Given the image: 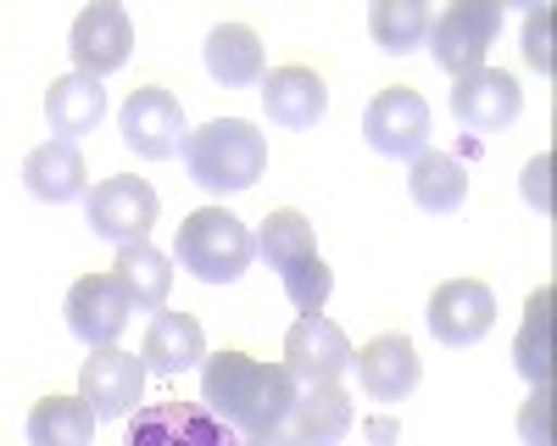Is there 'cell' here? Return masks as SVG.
I'll use <instances>...</instances> for the list:
<instances>
[{
    "instance_id": "obj_1",
    "label": "cell",
    "mask_w": 557,
    "mask_h": 446,
    "mask_svg": "<svg viewBox=\"0 0 557 446\" xmlns=\"http://www.w3.org/2000/svg\"><path fill=\"white\" fill-rule=\"evenodd\" d=\"M290 401H296V380L285 374V363H257L246 351L201 357V408L218 413L235 435L278 430Z\"/></svg>"
},
{
    "instance_id": "obj_2",
    "label": "cell",
    "mask_w": 557,
    "mask_h": 446,
    "mask_svg": "<svg viewBox=\"0 0 557 446\" xmlns=\"http://www.w3.org/2000/svg\"><path fill=\"white\" fill-rule=\"evenodd\" d=\"M184 168H190V178L207 196H240L268 173V134L246 117H212L190 128Z\"/></svg>"
},
{
    "instance_id": "obj_3",
    "label": "cell",
    "mask_w": 557,
    "mask_h": 446,
    "mask_svg": "<svg viewBox=\"0 0 557 446\" xmlns=\"http://www.w3.org/2000/svg\"><path fill=\"white\" fill-rule=\"evenodd\" d=\"M173 257H178V268H190L201 285H235L257 257V240L228 207H201L178 223Z\"/></svg>"
},
{
    "instance_id": "obj_4",
    "label": "cell",
    "mask_w": 557,
    "mask_h": 446,
    "mask_svg": "<svg viewBox=\"0 0 557 446\" xmlns=\"http://www.w3.org/2000/svg\"><path fill=\"white\" fill-rule=\"evenodd\" d=\"M502 34V7L496 0H457V7H446L441 17H430V57L441 73L462 78V73H480L485 57H491V45Z\"/></svg>"
},
{
    "instance_id": "obj_5",
    "label": "cell",
    "mask_w": 557,
    "mask_h": 446,
    "mask_svg": "<svg viewBox=\"0 0 557 446\" xmlns=\"http://www.w3.org/2000/svg\"><path fill=\"white\" fill-rule=\"evenodd\" d=\"M157 212H162V201H157V190L146 185V178L117 173V178H101V185L89 190L84 223H89V235H101L112 246H139L151 235Z\"/></svg>"
},
{
    "instance_id": "obj_6",
    "label": "cell",
    "mask_w": 557,
    "mask_h": 446,
    "mask_svg": "<svg viewBox=\"0 0 557 446\" xmlns=\"http://www.w3.org/2000/svg\"><path fill=\"white\" fill-rule=\"evenodd\" d=\"M430 101L407 84H391L380 89L362 112V140L374 146L380 157H396V162H412L418 151H430Z\"/></svg>"
},
{
    "instance_id": "obj_7",
    "label": "cell",
    "mask_w": 557,
    "mask_h": 446,
    "mask_svg": "<svg viewBox=\"0 0 557 446\" xmlns=\"http://www.w3.org/2000/svg\"><path fill=\"white\" fill-rule=\"evenodd\" d=\"M117 128H123V146L146 162H162V157H178L184 140H190V123H184V107L173 89L162 84H146L134 89L117 112Z\"/></svg>"
},
{
    "instance_id": "obj_8",
    "label": "cell",
    "mask_w": 557,
    "mask_h": 446,
    "mask_svg": "<svg viewBox=\"0 0 557 446\" xmlns=\"http://www.w3.org/2000/svg\"><path fill=\"white\" fill-rule=\"evenodd\" d=\"M123 446H240V441L201 401H151V408H134Z\"/></svg>"
},
{
    "instance_id": "obj_9",
    "label": "cell",
    "mask_w": 557,
    "mask_h": 446,
    "mask_svg": "<svg viewBox=\"0 0 557 446\" xmlns=\"http://www.w3.org/2000/svg\"><path fill=\"white\" fill-rule=\"evenodd\" d=\"M351 369V340L335 319L323 312H301L285 335V374L301 385H341V374Z\"/></svg>"
},
{
    "instance_id": "obj_10",
    "label": "cell",
    "mask_w": 557,
    "mask_h": 446,
    "mask_svg": "<svg viewBox=\"0 0 557 446\" xmlns=\"http://www.w3.org/2000/svg\"><path fill=\"white\" fill-rule=\"evenodd\" d=\"M146 396V363L134 351H117V346H96L78 369V401L96 419H128Z\"/></svg>"
},
{
    "instance_id": "obj_11",
    "label": "cell",
    "mask_w": 557,
    "mask_h": 446,
    "mask_svg": "<svg viewBox=\"0 0 557 446\" xmlns=\"http://www.w3.org/2000/svg\"><path fill=\"white\" fill-rule=\"evenodd\" d=\"M67 51H73V73L84 78H107L128 62L134 51V23L123 7H112V0H101V7H84L73 17V34H67Z\"/></svg>"
},
{
    "instance_id": "obj_12",
    "label": "cell",
    "mask_w": 557,
    "mask_h": 446,
    "mask_svg": "<svg viewBox=\"0 0 557 446\" xmlns=\"http://www.w3.org/2000/svg\"><path fill=\"white\" fill-rule=\"evenodd\" d=\"M524 112V89L513 73L502 67H480V73H462L451 89V117L469 128V134H502L513 128Z\"/></svg>"
},
{
    "instance_id": "obj_13",
    "label": "cell",
    "mask_w": 557,
    "mask_h": 446,
    "mask_svg": "<svg viewBox=\"0 0 557 446\" xmlns=\"http://www.w3.org/2000/svg\"><path fill=\"white\" fill-rule=\"evenodd\" d=\"M430 335L441 346H474L491 335L496 324V296L485 280H446L435 296H430Z\"/></svg>"
},
{
    "instance_id": "obj_14",
    "label": "cell",
    "mask_w": 557,
    "mask_h": 446,
    "mask_svg": "<svg viewBox=\"0 0 557 446\" xmlns=\"http://www.w3.org/2000/svg\"><path fill=\"white\" fill-rule=\"evenodd\" d=\"M62 312H67V330L96 351V346H112L117 335H123V324H128V296H123V285L112 280V274H84L73 290H67V301H62Z\"/></svg>"
},
{
    "instance_id": "obj_15",
    "label": "cell",
    "mask_w": 557,
    "mask_h": 446,
    "mask_svg": "<svg viewBox=\"0 0 557 446\" xmlns=\"http://www.w3.org/2000/svg\"><path fill=\"white\" fill-rule=\"evenodd\" d=\"M351 363H357V380L374 401H407L418 391V380H424V363H418L407 335H374L362 351H351Z\"/></svg>"
},
{
    "instance_id": "obj_16",
    "label": "cell",
    "mask_w": 557,
    "mask_h": 446,
    "mask_svg": "<svg viewBox=\"0 0 557 446\" xmlns=\"http://www.w3.org/2000/svg\"><path fill=\"white\" fill-rule=\"evenodd\" d=\"M262 107H268V123H278V128H312L330 112V84L301 62L268 67L262 73Z\"/></svg>"
},
{
    "instance_id": "obj_17",
    "label": "cell",
    "mask_w": 557,
    "mask_h": 446,
    "mask_svg": "<svg viewBox=\"0 0 557 446\" xmlns=\"http://www.w3.org/2000/svg\"><path fill=\"white\" fill-rule=\"evenodd\" d=\"M351 396L341 385H301L296 401H290V413H285V430L296 446H341L346 430H351Z\"/></svg>"
},
{
    "instance_id": "obj_18",
    "label": "cell",
    "mask_w": 557,
    "mask_h": 446,
    "mask_svg": "<svg viewBox=\"0 0 557 446\" xmlns=\"http://www.w3.org/2000/svg\"><path fill=\"white\" fill-rule=\"evenodd\" d=\"M207 357V335L201 324L190 319V312H157L146 340H139V363H146V374H184V369H196Z\"/></svg>"
},
{
    "instance_id": "obj_19",
    "label": "cell",
    "mask_w": 557,
    "mask_h": 446,
    "mask_svg": "<svg viewBox=\"0 0 557 446\" xmlns=\"http://www.w3.org/2000/svg\"><path fill=\"white\" fill-rule=\"evenodd\" d=\"M107 117V89L101 78H84V73H67L51 84V96H45V123H51L57 140L78 146L84 134H96Z\"/></svg>"
},
{
    "instance_id": "obj_20",
    "label": "cell",
    "mask_w": 557,
    "mask_h": 446,
    "mask_svg": "<svg viewBox=\"0 0 557 446\" xmlns=\"http://www.w3.org/2000/svg\"><path fill=\"white\" fill-rule=\"evenodd\" d=\"M23 185H28L34 201L62 207V201H78V196L89 190V168H84L78 146H67V140H45V146H34L28 162H23Z\"/></svg>"
},
{
    "instance_id": "obj_21",
    "label": "cell",
    "mask_w": 557,
    "mask_h": 446,
    "mask_svg": "<svg viewBox=\"0 0 557 446\" xmlns=\"http://www.w3.org/2000/svg\"><path fill=\"white\" fill-rule=\"evenodd\" d=\"M407 196L424 212L446 218V212H457L462 201H469V168H462L451 151H418L412 173H407Z\"/></svg>"
},
{
    "instance_id": "obj_22",
    "label": "cell",
    "mask_w": 557,
    "mask_h": 446,
    "mask_svg": "<svg viewBox=\"0 0 557 446\" xmlns=\"http://www.w3.org/2000/svg\"><path fill=\"white\" fill-rule=\"evenodd\" d=\"M117 285H123V296H128V307L134 312H162L168 307V290H173V268H168V257L151 246V240H139V246H117Z\"/></svg>"
},
{
    "instance_id": "obj_23",
    "label": "cell",
    "mask_w": 557,
    "mask_h": 446,
    "mask_svg": "<svg viewBox=\"0 0 557 446\" xmlns=\"http://www.w3.org/2000/svg\"><path fill=\"white\" fill-rule=\"evenodd\" d=\"M207 73H212L223 89L262 84V39H257L246 23L212 28V34H207Z\"/></svg>"
},
{
    "instance_id": "obj_24",
    "label": "cell",
    "mask_w": 557,
    "mask_h": 446,
    "mask_svg": "<svg viewBox=\"0 0 557 446\" xmlns=\"http://www.w3.org/2000/svg\"><path fill=\"white\" fill-rule=\"evenodd\" d=\"M96 441V413L78 396H45L28 408V446H89Z\"/></svg>"
},
{
    "instance_id": "obj_25",
    "label": "cell",
    "mask_w": 557,
    "mask_h": 446,
    "mask_svg": "<svg viewBox=\"0 0 557 446\" xmlns=\"http://www.w3.org/2000/svg\"><path fill=\"white\" fill-rule=\"evenodd\" d=\"M368 34H374L385 57H407L430 34V7L424 0H374L368 7Z\"/></svg>"
},
{
    "instance_id": "obj_26",
    "label": "cell",
    "mask_w": 557,
    "mask_h": 446,
    "mask_svg": "<svg viewBox=\"0 0 557 446\" xmlns=\"http://www.w3.org/2000/svg\"><path fill=\"white\" fill-rule=\"evenodd\" d=\"M513 363L530 385H552V285L524 301V330L513 340Z\"/></svg>"
},
{
    "instance_id": "obj_27",
    "label": "cell",
    "mask_w": 557,
    "mask_h": 446,
    "mask_svg": "<svg viewBox=\"0 0 557 446\" xmlns=\"http://www.w3.org/2000/svg\"><path fill=\"white\" fill-rule=\"evenodd\" d=\"M251 240H257V257L273 268V274H285L290 262H301V257L318 251V246H312V223H307L296 207L268 212V218H262V230H257Z\"/></svg>"
},
{
    "instance_id": "obj_28",
    "label": "cell",
    "mask_w": 557,
    "mask_h": 446,
    "mask_svg": "<svg viewBox=\"0 0 557 446\" xmlns=\"http://www.w3.org/2000/svg\"><path fill=\"white\" fill-rule=\"evenodd\" d=\"M278 285H285V296H290L296 312H323V301H330V290H335V268L312 251V257L290 262L285 274H278Z\"/></svg>"
},
{
    "instance_id": "obj_29",
    "label": "cell",
    "mask_w": 557,
    "mask_h": 446,
    "mask_svg": "<svg viewBox=\"0 0 557 446\" xmlns=\"http://www.w3.org/2000/svg\"><path fill=\"white\" fill-rule=\"evenodd\" d=\"M519 435H524V446H552V391L546 385H535V396L524 401Z\"/></svg>"
},
{
    "instance_id": "obj_30",
    "label": "cell",
    "mask_w": 557,
    "mask_h": 446,
    "mask_svg": "<svg viewBox=\"0 0 557 446\" xmlns=\"http://www.w3.org/2000/svg\"><path fill=\"white\" fill-rule=\"evenodd\" d=\"M524 62L535 73H552V12L546 7H535L524 23Z\"/></svg>"
},
{
    "instance_id": "obj_31",
    "label": "cell",
    "mask_w": 557,
    "mask_h": 446,
    "mask_svg": "<svg viewBox=\"0 0 557 446\" xmlns=\"http://www.w3.org/2000/svg\"><path fill=\"white\" fill-rule=\"evenodd\" d=\"M546 173H552V157H535V162L524 168V201H530V207H541V212H552V196H546Z\"/></svg>"
},
{
    "instance_id": "obj_32",
    "label": "cell",
    "mask_w": 557,
    "mask_h": 446,
    "mask_svg": "<svg viewBox=\"0 0 557 446\" xmlns=\"http://www.w3.org/2000/svg\"><path fill=\"white\" fill-rule=\"evenodd\" d=\"M240 446H296V441H290L285 430H268V435H246Z\"/></svg>"
},
{
    "instance_id": "obj_33",
    "label": "cell",
    "mask_w": 557,
    "mask_h": 446,
    "mask_svg": "<svg viewBox=\"0 0 557 446\" xmlns=\"http://www.w3.org/2000/svg\"><path fill=\"white\" fill-rule=\"evenodd\" d=\"M368 435H374L380 446H391V441H396V424H391V419H368Z\"/></svg>"
}]
</instances>
